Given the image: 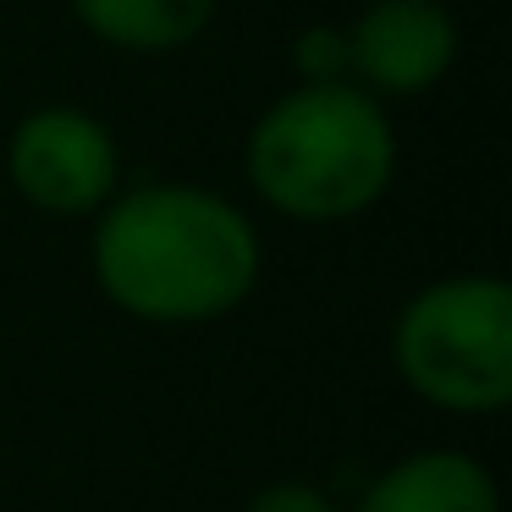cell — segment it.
<instances>
[{"mask_svg":"<svg viewBox=\"0 0 512 512\" xmlns=\"http://www.w3.org/2000/svg\"><path fill=\"white\" fill-rule=\"evenodd\" d=\"M342 34L347 78L380 105L430 94L463 50V28L446 0H369Z\"/></svg>","mask_w":512,"mask_h":512,"instance_id":"obj_5","label":"cell"},{"mask_svg":"<svg viewBox=\"0 0 512 512\" xmlns=\"http://www.w3.org/2000/svg\"><path fill=\"white\" fill-rule=\"evenodd\" d=\"M391 111L353 78L292 83L243 138L248 193L298 226H342L369 215L397 182Z\"/></svg>","mask_w":512,"mask_h":512,"instance_id":"obj_2","label":"cell"},{"mask_svg":"<svg viewBox=\"0 0 512 512\" xmlns=\"http://www.w3.org/2000/svg\"><path fill=\"white\" fill-rule=\"evenodd\" d=\"M6 182L50 221H94L122 188V144L83 105H39L6 138Z\"/></svg>","mask_w":512,"mask_h":512,"instance_id":"obj_4","label":"cell"},{"mask_svg":"<svg viewBox=\"0 0 512 512\" xmlns=\"http://www.w3.org/2000/svg\"><path fill=\"white\" fill-rule=\"evenodd\" d=\"M221 0H72L83 34L122 56H182L215 23Z\"/></svg>","mask_w":512,"mask_h":512,"instance_id":"obj_7","label":"cell"},{"mask_svg":"<svg viewBox=\"0 0 512 512\" xmlns=\"http://www.w3.org/2000/svg\"><path fill=\"white\" fill-rule=\"evenodd\" d=\"M347 512H501V485L463 446H413L375 468Z\"/></svg>","mask_w":512,"mask_h":512,"instance_id":"obj_6","label":"cell"},{"mask_svg":"<svg viewBox=\"0 0 512 512\" xmlns=\"http://www.w3.org/2000/svg\"><path fill=\"white\" fill-rule=\"evenodd\" d=\"M292 78L298 83H336L347 78V34L336 23H314L292 39Z\"/></svg>","mask_w":512,"mask_h":512,"instance_id":"obj_8","label":"cell"},{"mask_svg":"<svg viewBox=\"0 0 512 512\" xmlns=\"http://www.w3.org/2000/svg\"><path fill=\"white\" fill-rule=\"evenodd\" d=\"M89 276L138 325H215L265 276V237L237 199L182 177L116 188L89 226Z\"/></svg>","mask_w":512,"mask_h":512,"instance_id":"obj_1","label":"cell"},{"mask_svg":"<svg viewBox=\"0 0 512 512\" xmlns=\"http://www.w3.org/2000/svg\"><path fill=\"white\" fill-rule=\"evenodd\" d=\"M243 512H347V501L314 479H270L243 501Z\"/></svg>","mask_w":512,"mask_h":512,"instance_id":"obj_9","label":"cell"},{"mask_svg":"<svg viewBox=\"0 0 512 512\" xmlns=\"http://www.w3.org/2000/svg\"><path fill=\"white\" fill-rule=\"evenodd\" d=\"M397 380L435 413L490 419L512 402V287L496 270H452L391 320Z\"/></svg>","mask_w":512,"mask_h":512,"instance_id":"obj_3","label":"cell"}]
</instances>
